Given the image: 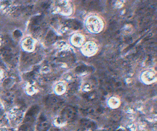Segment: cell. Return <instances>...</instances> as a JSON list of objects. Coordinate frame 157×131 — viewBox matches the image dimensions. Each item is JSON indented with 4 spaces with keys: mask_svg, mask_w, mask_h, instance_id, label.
Returning a JSON list of instances; mask_svg holds the SVG:
<instances>
[{
    "mask_svg": "<svg viewBox=\"0 0 157 131\" xmlns=\"http://www.w3.org/2000/svg\"><path fill=\"white\" fill-rule=\"evenodd\" d=\"M22 47L25 51H33L34 49V41L32 38H26L22 42Z\"/></svg>",
    "mask_w": 157,
    "mask_h": 131,
    "instance_id": "9c48e42d",
    "label": "cell"
},
{
    "mask_svg": "<svg viewBox=\"0 0 157 131\" xmlns=\"http://www.w3.org/2000/svg\"><path fill=\"white\" fill-rule=\"evenodd\" d=\"M97 47L96 44L93 42H88L82 46V52L87 56L93 55L97 52Z\"/></svg>",
    "mask_w": 157,
    "mask_h": 131,
    "instance_id": "52a82bcc",
    "label": "cell"
},
{
    "mask_svg": "<svg viewBox=\"0 0 157 131\" xmlns=\"http://www.w3.org/2000/svg\"><path fill=\"white\" fill-rule=\"evenodd\" d=\"M50 124L45 115L42 114L37 119L36 129L37 131H48Z\"/></svg>",
    "mask_w": 157,
    "mask_h": 131,
    "instance_id": "8992f818",
    "label": "cell"
},
{
    "mask_svg": "<svg viewBox=\"0 0 157 131\" xmlns=\"http://www.w3.org/2000/svg\"><path fill=\"white\" fill-rule=\"evenodd\" d=\"M77 113V110L75 108L71 107H67L61 113L60 119L63 122L72 121L76 117Z\"/></svg>",
    "mask_w": 157,
    "mask_h": 131,
    "instance_id": "5b68a950",
    "label": "cell"
},
{
    "mask_svg": "<svg viewBox=\"0 0 157 131\" xmlns=\"http://www.w3.org/2000/svg\"><path fill=\"white\" fill-rule=\"evenodd\" d=\"M0 131H10V130L8 129H6V128H0Z\"/></svg>",
    "mask_w": 157,
    "mask_h": 131,
    "instance_id": "2e32d148",
    "label": "cell"
},
{
    "mask_svg": "<svg viewBox=\"0 0 157 131\" xmlns=\"http://www.w3.org/2000/svg\"><path fill=\"white\" fill-rule=\"evenodd\" d=\"M123 131V130H118V131Z\"/></svg>",
    "mask_w": 157,
    "mask_h": 131,
    "instance_id": "ac0fdd59",
    "label": "cell"
},
{
    "mask_svg": "<svg viewBox=\"0 0 157 131\" xmlns=\"http://www.w3.org/2000/svg\"><path fill=\"white\" fill-rule=\"evenodd\" d=\"M39 111V109L38 106H33L29 109L26 113L25 117L24 118V124L29 127L30 125H32L37 118Z\"/></svg>",
    "mask_w": 157,
    "mask_h": 131,
    "instance_id": "7a4b0ae2",
    "label": "cell"
},
{
    "mask_svg": "<svg viewBox=\"0 0 157 131\" xmlns=\"http://www.w3.org/2000/svg\"><path fill=\"white\" fill-rule=\"evenodd\" d=\"M2 77H3V73L1 70H0V80L2 79Z\"/></svg>",
    "mask_w": 157,
    "mask_h": 131,
    "instance_id": "9a60e30c",
    "label": "cell"
},
{
    "mask_svg": "<svg viewBox=\"0 0 157 131\" xmlns=\"http://www.w3.org/2000/svg\"><path fill=\"white\" fill-rule=\"evenodd\" d=\"M81 129L83 131H92L95 128V124L89 120L84 119L81 121Z\"/></svg>",
    "mask_w": 157,
    "mask_h": 131,
    "instance_id": "ba28073f",
    "label": "cell"
},
{
    "mask_svg": "<svg viewBox=\"0 0 157 131\" xmlns=\"http://www.w3.org/2000/svg\"><path fill=\"white\" fill-rule=\"evenodd\" d=\"M24 116L23 112L18 109H12L9 112V119L15 125L20 124L23 121Z\"/></svg>",
    "mask_w": 157,
    "mask_h": 131,
    "instance_id": "3957f363",
    "label": "cell"
},
{
    "mask_svg": "<svg viewBox=\"0 0 157 131\" xmlns=\"http://www.w3.org/2000/svg\"><path fill=\"white\" fill-rule=\"evenodd\" d=\"M13 84V80L12 79H7L4 81V87L7 88H10L12 86Z\"/></svg>",
    "mask_w": 157,
    "mask_h": 131,
    "instance_id": "7c38bea8",
    "label": "cell"
},
{
    "mask_svg": "<svg viewBox=\"0 0 157 131\" xmlns=\"http://www.w3.org/2000/svg\"><path fill=\"white\" fill-rule=\"evenodd\" d=\"M3 115H4V112H3L2 109L0 108V122L3 119Z\"/></svg>",
    "mask_w": 157,
    "mask_h": 131,
    "instance_id": "5bb4252c",
    "label": "cell"
},
{
    "mask_svg": "<svg viewBox=\"0 0 157 131\" xmlns=\"http://www.w3.org/2000/svg\"><path fill=\"white\" fill-rule=\"evenodd\" d=\"M71 43L76 47L81 46L84 42V37L83 36L79 34L74 35L71 37Z\"/></svg>",
    "mask_w": 157,
    "mask_h": 131,
    "instance_id": "30bf717a",
    "label": "cell"
},
{
    "mask_svg": "<svg viewBox=\"0 0 157 131\" xmlns=\"http://www.w3.org/2000/svg\"><path fill=\"white\" fill-rule=\"evenodd\" d=\"M64 90V87L63 84H57L56 87V91L58 93H61L63 92Z\"/></svg>",
    "mask_w": 157,
    "mask_h": 131,
    "instance_id": "4fadbf2b",
    "label": "cell"
},
{
    "mask_svg": "<svg viewBox=\"0 0 157 131\" xmlns=\"http://www.w3.org/2000/svg\"><path fill=\"white\" fill-rule=\"evenodd\" d=\"M86 26L88 31L94 33L100 32L103 28V23L99 17L90 16L86 21Z\"/></svg>",
    "mask_w": 157,
    "mask_h": 131,
    "instance_id": "6da1fadb",
    "label": "cell"
},
{
    "mask_svg": "<svg viewBox=\"0 0 157 131\" xmlns=\"http://www.w3.org/2000/svg\"><path fill=\"white\" fill-rule=\"evenodd\" d=\"M56 11L62 15H70L72 12L71 4L67 1H59L56 4Z\"/></svg>",
    "mask_w": 157,
    "mask_h": 131,
    "instance_id": "277c9868",
    "label": "cell"
},
{
    "mask_svg": "<svg viewBox=\"0 0 157 131\" xmlns=\"http://www.w3.org/2000/svg\"><path fill=\"white\" fill-rule=\"evenodd\" d=\"M48 131H59V130L57 128H53V129L49 130Z\"/></svg>",
    "mask_w": 157,
    "mask_h": 131,
    "instance_id": "e0dca14e",
    "label": "cell"
},
{
    "mask_svg": "<svg viewBox=\"0 0 157 131\" xmlns=\"http://www.w3.org/2000/svg\"><path fill=\"white\" fill-rule=\"evenodd\" d=\"M26 91L29 95H33L36 92V89L33 85H29L26 87Z\"/></svg>",
    "mask_w": 157,
    "mask_h": 131,
    "instance_id": "8fae6325",
    "label": "cell"
}]
</instances>
